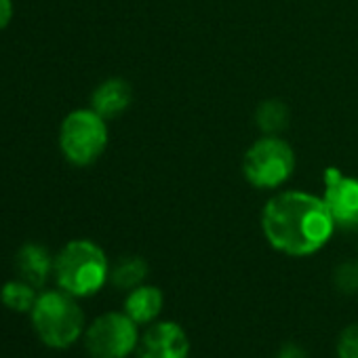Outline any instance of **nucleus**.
Segmentation results:
<instances>
[{
    "instance_id": "1",
    "label": "nucleus",
    "mask_w": 358,
    "mask_h": 358,
    "mask_svg": "<svg viewBox=\"0 0 358 358\" xmlns=\"http://www.w3.org/2000/svg\"><path fill=\"white\" fill-rule=\"evenodd\" d=\"M262 230L272 249L291 257H308L331 241L335 220L324 199L306 192H280L264 207Z\"/></svg>"
},
{
    "instance_id": "2",
    "label": "nucleus",
    "mask_w": 358,
    "mask_h": 358,
    "mask_svg": "<svg viewBox=\"0 0 358 358\" xmlns=\"http://www.w3.org/2000/svg\"><path fill=\"white\" fill-rule=\"evenodd\" d=\"M55 278L57 285L74 295L89 297L101 291L110 278V264L99 245L93 241H72L55 257Z\"/></svg>"
},
{
    "instance_id": "3",
    "label": "nucleus",
    "mask_w": 358,
    "mask_h": 358,
    "mask_svg": "<svg viewBox=\"0 0 358 358\" xmlns=\"http://www.w3.org/2000/svg\"><path fill=\"white\" fill-rule=\"evenodd\" d=\"M32 324L36 335L49 348H70L85 333V312L76 297L62 291H45L32 308Z\"/></svg>"
},
{
    "instance_id": "4",
    "label": "nucleus",
    "mask_w": 358,
    "mask_h": 358,
    "mask_svg": "<svg viewBox=\"0 0 358 358\" xmlns=\"http://www.w3.org/2000/svg\"><path fill=\"white\" fill-rule=\"evenodd\" d=\"M108 145V124L106 118L91 110L70 112L59 129V148L64 156L76 164H93Z\"/></svg>"
},
{
    "instance_id": "5",
    "label": "nucleus",
    "mask_w": 358,
    "mask_h": 358,
    "mask_svg": "<svg viewBox=\"0 0 358 358\" xmlns=\"http://www.w3.org/2000/svg\"><path fill=\"white\" fill-rule=\"evenodd\" d=\"M295 169L293 148L278 139L276 135H268L257 139L243 158V171L247 182L255 188H278L291 177Z\"/></svg>"
},
{
    "instance_id": "6",
    "label": "nucleus",
    "mask_w": 358,
    "mask_h": 358,
    "mask_svg": "<svg viewBox=\"0 0 358 358\" xmlns=\"http://www.w3.org/2000/svg\"><path fill=\"white\" fill-rule=\"evenodd\" d=\"M139 324L127 312H106L85 331L91 358H129L139 343Z\"/></svg>"
},
{
    "instance_id": "7",
    "label": "nucleus",
    "mask_w": 358,
    "mask_h": 358,
    "mask_svg": "<svg viewBox=\"0 0 358 358\" xmlns=\"http://www.w3.org/2000/svg\"><path fill=\"white\" fill-rule=\"evenodd\" d=\"M135 358H190V337L173 320L152 322L139 337Z\"/></svg>"
},
{
    "instance_id": "8",
    "label": "nucleus",
    "mask_w": 358,
    "mask_h": 358,
    "mask_svg": "<svg viewBox=\"0 0 358 358\" xmlns=\"http://www.w3.org/2000/svg\"><path fill=\"white\" fill-rule=\"evenodd\" d=\"M324 205L339 228H358V179L337 169L324 173Z\"/></svg>"
},
{
    "instance_id": "9",
    "label": "nucleus",
    "mask_w": 358,
    "mask_h": 358,
    "mask_svg": "<svg viewBox=\"0 0 358 358\" xmlns=\"http://www.w3.org/2000/svg\"><path fill=\"white\" fill-rule=\"evenodd\" d=\"M164 306V295L154 285H139L129 291L124 299V312L137 324H152L160 316Z\"/></svg>"
},
{
    "instance_id": "10",
    "label": "nucleus",
    "mask_w": 358,
    "mask_h": 358,
    "mask_svg": "<svg viewBox=\"0 0 358 358\" xmlns=\"http://www.w3.org/2000/svg\"><path fill=\"white\" fill-rule=\"evenodd\" d=\"M17 270L22 280L38 289L47 282L49 274L55 270V259H51L49 251L43 245L28 243L17 253Z\"/></svg>"
},
{
    "instance_id": "11",
    "label": "nucleus",
    "mask_w": 358,
    "mask_h": 358,
    "mask_svg": "<svg viewBox=\"0 0 358 358\" xmlns=\"http://www.w3.org/2000/svg\"><path fill=\"white\" fill-rule=\"evenodd\" d=\"M131 95L133 93H131L129 83H124L120 78H110L95 89L91 103H93V110L108 120V118H114L129 108Z\"/></svg>"
},
{
    "instance_id": "12",
    "label": "nucleus",
    "mask_w": 358,
    "mask_h": 358,
    "mask_svg": "<svg viewBox=\"0 0 358 358\" xmlns=\"http://www.w3.org/2000/svg\"><path fill=\"white\" fill-rule=\"evenodd\" d=\"M148 276V264L137 257V255H131V257H122L110 272V278L112 282L118 287V289H135L139 285H143Z\"/></svg>"
},
{
    "instance_id": "13",
    "label": "nucleus",
    "mask_w": 358,
    "mask_h": 358,
    "mask_svg": "<svg viewBox=\"0 0 358 358\" xmlns=\"http://www.w3.org/2000/svg\"><path fill=\"white\" fill-rule=\"evenodd\" d=\"M36 287H32L26 280H9L0 291V299L9 310L15 312H32L36 303Z\"/></svg>"
},
{
    "instance_id": "14",
    "label": "nucleus",
    "mask_w": 358,
    "mask_h": 358,
    "mask_svg": "<svg viewBox=\"0 0 358 358\" xmlns=\"http://www.w3.org/2000/svg\"><path fill=\"white\" fill-rule=\"evenodd\" d=\"M287 114L289 112L280 101H266L257 110V122L268 135H274L287 124Z\"/></svg>"
},
{
    "instance_id": "15",
    "label": "nucleus",
    "mask_w": 358,
    "mask_h": 358,
    "mask_svg": "<svg viewBox=\"0 0 358 358\" xmlns=\"http://www.w3.org/2000/svg\"><path fill=\"white\" fill-rule=\"evenodd\" d=\"M337 358H358V322L341 331L337 339Z\"/></svg>"
},
{
    "instance_id": "16",
    "label": "nucleus",
    "mask_w": 358,
    "mask_h": 358,
    "mask_svg": "<svg viewBox=\"0 0 358 358\" xmlns=\"http://www.w3.org/2000/svg\"><path fill=\"white\" fill-rule=\"evenodd\" d=\"M335 282L345 293L358 291V264L356 262H345L343 266H339L337 272H335Z\"/></svg>"
},
{
    "instance_id": "17",
    "label": "nucleus",
    "mask_w": 358,
    "mask_h": 358,
    "mask_svg": "<svg viewBox=\"0 0 358 358\" xmlns=\"http://www.w3.org/2000/svg\"><path fill=\"white\" fill-rule=\"evenodd\" d=\"M13 20V0H0V30H5Z\"/></svg>"
},
{
    "instance_id": "18",
    "label": "nucleus",
    "mask_w": 358,
    "mask_h": 358,
    "mask_svg": "<svg viewBox=\"0 0 358 358\" xmlns=\"http://www.w3.org/2000/svg\"><path fill=\"white\" fill-rule=\"evenodd\" d=\"M276 358H308L306 350L301 345H295V343H287L280 348V352L276 354Z\"/></svg>"
}]
</instances>
